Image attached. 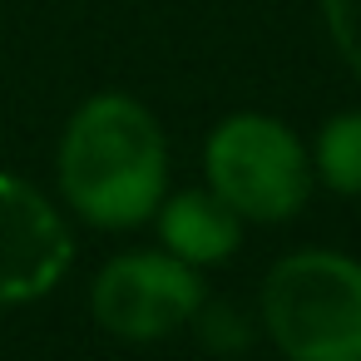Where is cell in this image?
Segmentation results:
<instances>
[{
	"instance_id": "ba28073f",
	"label": "cell",
	"mask_w": 361,
	"mask_h": 361,
	"mask_svg": "<svg viewBox=\"0 0 361 361\" xmlns=\"http://www.w3.org/2000/svg\"><path fill=\"white\" fill-rule=\"evenodd\" d=\"M322 16H326V30H331L336 55L361 80V0H322Z\"/></svg>"
},
{
	"instance_id": "8992f818",
	"label": "cell",
	"mask_w": 361,
	"mask_h": 361,
	"mask_svg": "<svg viewBox=\"0 0 361 361\" xmlns=\"http://www.w3.org/2000/svg\"><path fill=\"white\" fill-rule=\"evenodd\" d=\"M159 238L173 257H183L188 267H213L228 262L243 243V218L213 193V188H183V193H164L159 203Z\"/></svg>"
},
{
	"instance_id": "6da1fadb",
	"label": "cell",
	"mask_w": 361,
	"mask_h": 361,
	"mask_svg": "<svg viewBox=\"0 0 361 361\" xmlns=\"http://www.w3.org/2000/svg\"><path fill=\"white\" fill-rule=\"evenodd\" d=\"M65 203L94 228H139L169 193V139L129 94L85 99L60 139Z\"/></svg>"
},
{
	"instance_id": "7a4b0ae2",
	"label": "cell",
	"mask_w": 361,
	"mask_h": 361,
	"mask_svg": "<svg viewBox=\"0 0 361 361\" xmlns=\"http://www.w3.org/2000/svg\"><path fill=\"white\" fill-rule=\"evenodd\" d=\"M262 326L287 361H361V262L302 247L262 282Z\"/></svg>"
},
{
	"instance_id": "3957f363",
	"label": "cell",
	"mask_w": 361,
	"mask_h": 361,
	"mask_svg": "<svg viewBox=\"0 0 361 361\" xmlns=\"http://www.w3.org/2000/svg\"><path fill=\"white\" fill-rule=\"evenodd\" d=\"M208 188L243 223H282L312 193V154L272 114H228L203 149Z\"/></svg>"
},
{
	"instance_id": "5b68a950",
	"label": "cell",
	"mask_w": 361,
	"mask_h": 361,
	"mask_svg": "<svg viewBox=\"0 0 361 361\" xmlns=\"http://www.w3.org/2000/svg\"><path fill=\"white\" fill-rule=\"evenodd\" d=\"M70 262L75 238L50 198L16 173H0V307H25L55 292Z\"/></svg>"
},
{
	"instance_id": "277c9868",
	"label": "cell",
	"mask_w": 361,
	"mask_h": 361,
	"mask_svg": "<svg viewBox=\"0 0 361 361\" xmlns=\"http://www.w3.org/2000/svg\"><path fill=\"white\" fill-rule=\"evenodd\" d=\"M203 307L198 267L164 252H124L90 287V317L119 341H159Z\"/></svg>"
},
{
	"instance_id": "52a82bcc",
	"label": "cell",
	"mask_w": 361,
	"mask_h": 361,
	"mask_svg": "<svg viewBox=\"0 0 361 361\" xmlns=\"http://www.w3.org/2000/svg\"><path fill=\"white\" fill-rule=\"evenodd\" d=\"M312 173L331 193L361 198V109H346L322 124L317 149H312Z\"/></svg>"
}]
</instances>
